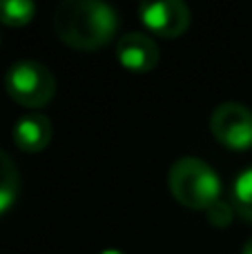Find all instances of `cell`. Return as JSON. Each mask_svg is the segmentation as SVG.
I'll use <instances>...</instances> for the list:
<instances>
[{
    "label": "cell",
    "instance_id": "obj_1",
    "mask_svg": "<svg viewBox=\"0 0 252 254\" xmlns=\"http://www.w3.org/2000/svg\"><path fill=\"white\" fill-rule=\"evenodd\" d=\"M56 36L78 52L101 49L114 38L119 16L98 0H65L56 7L52 18Z\"/></svg>",
    "mask_w": 252,
    "mask_h": 254
},
{
    "label": "cell",
    "instance_id": "obj_2",
    "mask_svg": "<svg viewBox=\"0 0 252 254\" xmlns=\"http://www.w3.org/2000/svg\"><path fill=\"white\" fill-rule=\"evenodd\" d=\"M168 185L172 196L190 210H208L221 194L219 174L196 156L179 158L170 167Z\"/></svg>",
    "mask_w": 252,
    "mask_h": 254
},
{
    "label": "cell",
    "instance_id": "obj_3",
    "mask_svg": "<svg viewBox=\"0 0 252 254\" xmlns=\"http://www.w3.org/2000/svg\"><path fill=\"white\" fill-rule=\"evenodd\" d=\"M4 89L18 105L38 110L54 98L56 78L43 63L20 61L13 63L4 74Z\"/></svg>",
    "mask_w": 252,
    "mask_h": 254
},
{
    "label": "cell",
    "instance_id": "obj_4",
    "mask_svg": "<svg viewBox=\"0 0 252 254\" xmlns=\"http://www.w3.org/2000/svg\"><path fill=\"white\" fill-rule=\"evenodd\" d=\"M210 129L219 143L230 149L252 147V112L241 103H221L212 112Z\"/></svg>",
    "mask_w": 252,
    "mask_h": 254
},
{
    "label": "cell",
    "instance_id": "obj_5",
    "mask_svg": "<svg viewBox=\"0 0 252 254\" xmlns=\"http://www.w3.org/2000/svg\"><path fill=\"white\" fill-rule=\"evenodd\" d=\"M141 22L161 38H179L190 27V9L181 0H159L138 7Z\"/></svg>",
    "mask_w": 252,
    "mask_h": 254
},
{
    "label": "cell",
    "instance_id": "obj_6",
    "mask_svg": "<svg viewBox=\"0 0 252 254\" xmlns=\"http://www.w3.org/2000/svg\"><path fill=\"white\" fill-rule=\"evenodd\" d=\"M116 58L125 69L134 74H145L152 71L159 63V47L147 34L141 31H129L121 36L116 43Z\"/></svg>",
    "mask_w": 252,
    "mask_h": 254
},
{
    "label": "cell",
    "instance_id": "obj_7",
    "mask_svg": "<svg viewBox=\"0 0 252 254\" xmlns=\"http://www.w3.org/2000/svg\"><path fill=\"white\" fill-rule=\"evenodd\" d=\"M52 134H54L52 121L45 114H38V112L22 116L13 125V143L22 152H29V154L47 147L49 140H52Z\"/></svg>",
    "mask_w": 252,
    "mask_h": 254
},
{
    "label": "cell",
    "instance_id": "obj_8",
    "mask_svg": "<svg viewBox=\"0 0 252 254\" xmlns=\"http://www.w3.org/2000/svg\"><path fill=\"white\" fill-rule=\"evenodd\" d=\"M18 188H20V179H18L16 163L4 149H0V214L13 205Z\"/></svg>",
    "mask_w": 252,
    "mask_h": 254
},
{
    "label": "cell",
    "instance_id": "obj_9",
    "mask_svg": "<svg viewBox=\"0 0 252 254\" xmlns=\"http://www.w3.org/2000/svg\"><path fill=\"white\" fill-rule=\"evenodd\" d=\"M232 207L235 214L252 223V167L241 172L232 185Z\"/></svg>",
    "mask_w": 252,
    "mask_h": 254
},
{
    "label": "cell",
    "instance_id": "obj_10",
    "mask_svg": "<svg viewBox=\"0 0 252 254\" xmlns=\"http://www.w3.org/2000/svg\"><path fill=\"white\" fill-rule=\"evenodd\" d=\"M36 4L31 0H0V22L9 27H22L34 18Z\"/></svg>",
    "mask_w": 252,
    "mask_h": 254
},
{
    "label": "cell",
    "instance_id": "obj_11",
    "mask_svg": "<svg viewBox=\"0 0 252 254\" xmlns=\"http://www.w3.org/2000/svg\"><path fill=\"white\" fill-rule=\"evenodd\" d=\"M205 214H208V221L214 228H228V225L232 223V219H235V207H230L226 201L219 198L217 203H212V205L205 210Z\"/></svg>",
    "mask_w": 252,
    "mask_h": 254
},
{
    "label": "cell",
    "instance_id": "obj_12",
    "mask_svg": "<svg viewBox=\"0 0 252 254\" xmlns=\"http://www.w3.org/2000/svg\"><path fill=\"white\" fill-rule=\"evenodd\" d=\"M244 254H252V237L246 241V246H244Z\"/></svg>",
    "mask_w": 252,
    "mask_h": 254
},
{
    "label": "cell",
    "instance_id": "obj_13",
    "mask_svg": "<svg viewBox=\"0 0 252 254\" xmlns=\"http://www.w3.org/2000/svg\"><path fill=\"white\" fill-rule=\"evenodd\" d=\"M101 254H123V252H119V250H105V252H101Z\"/></svg>",
    "mask_w": 252,
    "mask_h": 254
}]
</instances>
